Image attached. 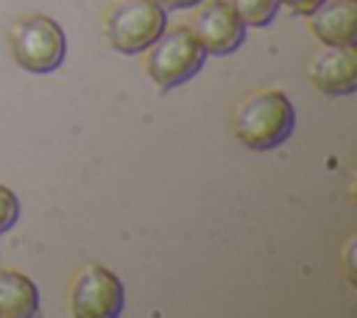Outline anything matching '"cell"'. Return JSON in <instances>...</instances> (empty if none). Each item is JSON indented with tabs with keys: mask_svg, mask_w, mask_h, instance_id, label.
Segmentation results:
<instances>
[{
	"mask_svg": "<svg viewBox=\"0 0 357 318\" xmlns=\"http://www.w3.org/2000/svg\"><path fill=\"white\" fill-rule=\"evenodd\" d=\"M234 137L251 151H273L290 139L296 128V109L279 89H262L248 95L231 120Z\"/></svg>",
	"mask_w": 357,
	"mask_h": 318,
	"instance_id": "obj_1",
	"label": "cell"
},
{
	"mask_svg": "<svg viewBox=\"0 0 357 318\" xmlns=\"http://www.w3.org/2000/svg\"><path fill=\"white\" fill-rule=\"evenodd\" d=\"M204 61L206 50L198 36L190 31V25H178L156 36V42L148 47L145 70L159 89H173L198 75Z\"/></svg>",
	"mask_w": 357,
	"mask_h": 318,
	"instance_id": "obj_2",
	"label": "cell"
},
{
	"mask_svg": "<svg viewBox=\"0 0 357 318\" xmlns=\"http://www.w3.org/2000/svg\"><path fill=\"white\" fill-rule=\"evenodd\" d=\"M11 50L22 70L42 75V73H53L64 61L67 36L56 20L45 14H31L14 25Z\"/></svg>",
	"mask_w": 357,
	"mask_h": 318,
	"instance_id": "obj_3",
	"label": "cell"
},
{
	"mask_svg": "<svg viewBox=\"0 0 357 318\" xmlns=\"http://www.w3.org/2000/svg\"><path fill=\"white\" fill-rule=\"evenodd\" d=\"M167 14L156 0H123L106 17L109 45L126 56L148 50L165 31Z\"/></svg>",
	"mask_w": 357,
	"mask_h": 318,
	"instance_id": "obj_4",
	"label": "cell"
},
{
	"mask_svg": "<svg viewBox=\"0 0 357 318\" xmlns=\"http://www.w3.org/2000/svg\"><path fill=\"white\" fill-rule=\"evenodd\" d=\"M123 301L126 290L120 276L103 265L84 268L70 287V312L75 318H117Z\"/></svg>",
	"mask_w": 357,
	"mask_h": 318,
	"instance_id": "obj_5",
	"label": "cell"
},
{
	"mask_svg": "<svg viewBox=\"0 0 357 318\" xmlns=\"http://www.w3.org/2000/svg\"><path fill=\"white\" fill-rule=\"evenodd\" d=\"M190 31L198 36L206 53L229 56L245 42V22L229 6V0H209L192 17Z\"/></svg>",
	"mask_w": 357,
	"mask_h": 318,
	"instance_id": "obj_6",
	"label": "cell"
},
{
	"mask_svg": "<svg viewBox=\"0 0 357 318\" xmlns=\"http://www.w3.org/2000/svg\"><path fill=\"white\" fill-rule=\"evenodd\" d=\"M310 78L315 89H321L329 98L351 95L357 89V53L354 45L335 47L326 45L310 64Z\"/></svg>",
	"mask_w": 357,
	"mask_h": 318,
	"instance_id": "obj_7",
	"label": "cell"
},
{
	"mask_svg": "<svg viewBox=\"0 0 357 318\" xmlns=\"http://www.w3.org/2000/svg\"><path fill=\"white\" fill-rule=\"evenodd\" d=\"M310 28L324 45L346 47L357 39V3L354 0H324L310 14Z\"/></svg>",
	"mask_w": 357,
	"mask_h": 318,
	"instance_id": "obj_8",
	"label": "cell"
},
{
	"mask_svg": "<svg viewBox=\"0 0 357 318\" xmlns=\"http://www.w3.org/2000/svg\"><path fill=\"white\" fill-rule=\"evenodd\" d=\"M39 312V290L20 271H0V318H31Z\"/></svg>",
	"mask_w": 357,
	"mask_h": 318,
	"instance_id": "obj_9",
	"label": "cell"
},
{
	"mask_svg": "<svg viewBox=\"0 0 357 318\" xmlns=\"http://www.w3.org/2000/svg\"><path fill=\"white\" fill-rule=\"evenodd\" d=\"M229 6L237 11V17L251 25V28H262L271 25L276 11H279V0H229Z\"/></svg>",
	"mask_w": 357,
	"mask_h": 318,
	"instance_id": "obj_10",
	"label": "cell"
},
{
	"mask_svg": "<svg viewBox=\"0 0 357 318\" xmlns=\"http://www.w3.org/2000/svg\"><path fill=\"white\" fill-rule=\"evenodd\" d=\"M20 218V198L14 190H8L6 184H0V234L8 232Z\"/></svg>",
	"mask_w": 357,
	"mask_h": 318,
	"instance_id": "obj_11",
	"label": "cell"
},
{
	"mask_svg": "<svg viewBox=\"0 0 357 318\" xmlns=\"http://www.w3.org/2000/svg\"><path fill=\"white\" fill-rule=\"evenodd\" d=\"M279 3H284L293 14H298V17H310L324 0H279Z\"/></svg>",
	"mask_w": 357,
	"mask_h": 318,
	"instance_id": "obj_12",
	"label": "cell"
},
{
	"mask_svg": "<svg viewBox=\"0 0 357 318\" xmlns=\"http://www.w3.org/2000/svg\"><path fill=\"white\" fill-rule=\"evenodd\" d=\"M156 3L167 11V8H192V6H201L204 0H156Z\"/></svg>",
	"mask_w": 357,
	"mask_h": 318,
	"instance_id": "obj_13",
	"label": "cell"
}]
</instances>
